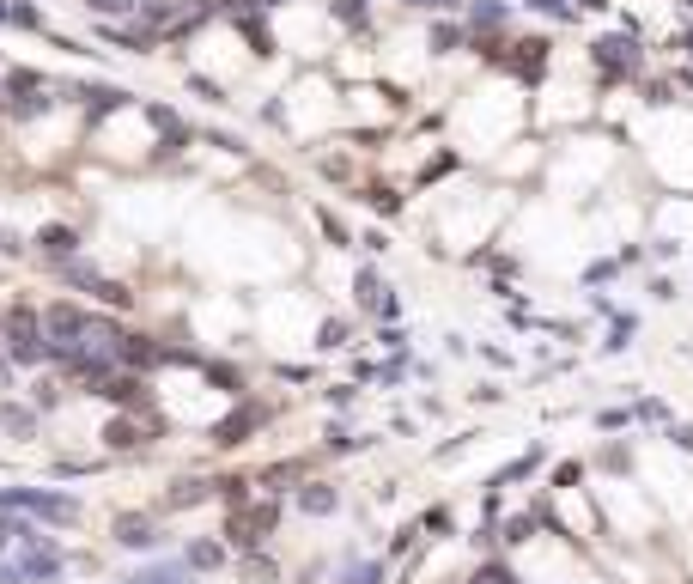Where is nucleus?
I'll use <instances>...</instances> for the list:
<instances>
[{"mask_svg":"<svg viewBox=\"0 0 693 584\" xmlns=\"http://www.w3.org/2000/svg\"><path fill=\"white\" fill-rule=\"evenodd\" d=\"M335 505H341V493H335L329 481H304V487H298V511H304V518H329Z\"/></svg>","mask_w":693,"mask_h":584,"instance_id":"4468645a","label":"nucleus"},{"mask_svg":"<svg viewBox=\"0 0 693 584\" xmlns=\"http://www.w3.org/2000/svg\"><path fill=\"white\" fill-rule=\"evenodd\" d=\"M37 250H43L49 262H73V256H80V232H73V226H43V232H37Z\"/></svg>","mask_w":693,"mask_h":584,"instance_id":"f8f14e48","label":"nucleus"},{"mask_svg":"<svg viewBox=\"0 0 693 584\" xmlns=\"http://www.w3.org/2000/svg\"><path fill=\"white\" fill-rule=\"evenodd\" d=\"M590 61H596L602 80H633V73L645 67V49H639L633 37H596V43H590Z\"/></svg>","mask_w":693,"mask_h":584,"instance_id":"20e7f679","label":"nucleus"},{"mask_svg":"<svg viewBox=\"0 0 693 584\" xmlns=\"http://www.w3.org/2000/svg\"><path fill=\"white\" fill-rule=\"evenodd\" d=\"M353 292H359V305H371V311H377V299H383V292H390V286H383V280H377V268H359V280H353Z\"/></svg>","mask_w":693,"mask_h":584,"instance_id":"4be33fe9","label":"nucleus"},{"mask_svg":"<svg viewBox=\"0 0 693 584\" xmlns=\"http://www.w3.org/2000/svg\"><path fill=\"white\" fill-rule=\"evenodd\" d=\"M92 396H104V402H116V408H140V414H152V396H146V378H140V372H110Z\"/></svg>","mask_w":693,"mask_h":584,"instance_id":"0eeeda50","label":"nucleus"},{"mask_svg":"<svg viewBox=\"0 0 693 584\" xmlns=\"http://www.w3.org/2000/svg\"><path fill=\"white\" fill-rule=\"evenodd\" d=\"M377 317H383V323L402 317V299H396V292H383V299H377Z\"/></svg>","mask_w":693,"mask_h":584,"instance_id":"c85d7f7f","label":"nucleus"},{"mask_svg":"<svg viewBox=\"0 0 693 584\" xmlns=\"http://www.w3.org/2000/svg\"><path fill=\"white\" fill-rule=\"evenodd\" d=\"M462 13H469V31H481V37H499V31L511 25V7H505V0H469Z\"/></svg>","mask_w":693,"mask_h":584,"instance_id":"9b49d317","label":"nucleus"},{"mask_svg":"<svg viewBox=\"0 0 693 584\" xmlns=\"http://www.w3.org/2000/svg\"><path fill=\"white\" fill-rule=\"evenodd\" d=\"M13 19V0H0V25H7Z\"/></svg>","mask_w":693,"mask_h":584,"instance_id":"4c0bfd02","label":"nucleus"},{"mask_svg":"<svg viewBox=\"0 0 693 584\" xmlns=\"http://www.w3.org/2000/svg\"><path fill=\"white\" fill-rule=\"evenodd\" d=\"M0 511H25V518H43V524H73L80 505L67 493H49V487H0Z\"/></svg>","mask_w":693,"mask_h":584,"instance_id":"f03ea898","label":"nucleus"},{"mask_svg":"<svg viewBox=\"0 0 693 584\" xmlns=\"http://www.w3.org/2000/svg\"><path fill=\"white\" fill-rule=\"evenodd\" d=\"M365 201H371V207H377V213H396V195H390V189H371V195H365Z\"/></svg>","mask_w":693,"mask_h":584,"instance_id":"473e14b6","label":"nucleus"},{"mask_svg":"<svg viewBox=\"0 0 693 584\" xmlns=\"http://www.w3.org/2000/svg\"><path fill=\"white\" fill-rule=\"evenodd\" d=\"M55 402H61V384H55V378H43V384H37V414H49Z\"/></svg>","mask_w":693,"mask_h":584,"instance_id":"bb28decb","label":"nucleus"},{"mask_svg":"<svg viewBox=\"0 0 693 584\" xmlns=\"http://www.w3.org/2000/svg\"><path fill=\"white\" fill-rule=\"evenodd\" d=\"M669 438H675V451H687V457H693V426H675Z\"/></svg>","mask_w":693,"mask_h":584,"instance_id":"f704fd0d","label":"nucleus"},{"mask_svg":"<svg viewBox=\"0 0 693 584\" xmlns=\"http://www.w3.org/2000/svg\"><path fill=\"white\" fill-rule=\"evenodd\" d=\"M0 584H25V578H19V566H13V560H0Z\"/></svg>","mask_w":693,"mask_h":584,"instance_id":"c9c22d12","label":"nucleus"},{"mask_svg":"<svg viewBox=\"0 0 693 584\" xmlns=\"http://www.w3.org/2000/svg\"><path fill=\"white\" fill-rule=\"evenodd\" d=\"M475 584H517V578H511V566H487V572H481Z\"/></svg>","mask_w":693,"mask_h":584,"instance_id":"2f4dec72","label":"nucleus"},{"mask_svg":"<svg viewBox=\"0 0 693 584\" xmlns=\"http://www.w3.org/2000/svg\"><path fill=\"white\" fill-rule=\"evenodd\" d=\"M341 341H347V323L329 317V323H323V347H341Z\"/></svg>","mask_w":693,"mask_h":584,"instance_id":"c756f323","label":"nucleus"},{"mask_svg":"<svg viewBox=\"0 0 693 584\" xmlns=\"http://www.w3.org/2000/svg\"><path fill=\"white\" fill-rule=\"evenodd\" d=\"M140 445H146V432H140L128 414H116V420L104 426V451H140Z\"/></svg>","mask_w":693,"mask_h":584,"instance_id":"dca6fc26","label":"nucleus"},{"mask_svg":"<svg viewBox=\"0 0 693 584\" xmlns=\"http://www.w3.org/2000/svg\"><path fill=\"white\" fill-rule=\"evenodd\" d=\"M0 347L19 365H43L49 359V335H43V311L31 305H7V323H0Z\"/></svg>","mask_w":693,"mask_h":584,"instance_id":"f257e3e1","label":"nucleus"},{"mask_svg":"<svg viewBox=\"0 0 693 584\" xmlns=\"http://www.w3.org/2000/svg\"><path fill=\"white\" fill-rule=\"evenodd\" d=\"M0 432L31 438V432H37V408H25V402H0Z\"/></svg>","mask_w":693,"mask_h":584,"instance_id":"6ab92c4d","label":"nucleus"},{"mask_svg":"<svg viewBox=\"0 0 693 584\" xmlns=\"http://www.w3.org/2000/svg\"><path fill=\"white\" fill-rule=\"evenodd\" d=\"M86 7L98 19H128V13H140V0H86Z\"/></svg>","mask_w":693,"mask_h":584,"instance_id":"393cba45","label":"nucleus"},{"mask_svg":"<svg viewBox=\"0 0 693 584\" xmlns=\"http://www.w3.org/2000/svg\"><path fill=\"white\" fill-rule=\"evenodd\" d=\"M505 542H529V518H511V524H505Z\"/></svg>","mask_w":693,"mask_h":584,"instance_id":"72a5a7b5","label":"nucleus"},{"mask_svg":"<svg viewBox=\"0 0 693 584\" xmlns=\"http://www.w3.org/2000/svg\"><path fill=\"white\" fill-rule=\"evenodd\" d=\"M219 560H225V548H219V542H195V548H189V566H195V572H213Z\"/></svg>","mask_w":693,"mask_h":584,"instance_id":"b1692460","label":"nucleus"},{"mask_svg":"<svg viewBox=\"0 0 693 584\" xmlns=\"http://www.w3.org/2000/svg\"><path fill=\"white\" fill-rule=\"evenodd\" d=\"M61 98H86L98 116H104V110H122V104H134V92H128V86H104V80H86V86H61Z\"/></svg>","mask_w":693,"mask_h":584,"instance_id":"9d476101","label":"nucleus"},{"mask_svg":"<svg viewBox=\"0 0 693 584\" xmlns=\"http://www.w3.org/2000/svg\"><path fill=\"white\" fill-rule=\"evenodd\" d=\"M256 426H262V408H256V402H238V408H231V414L213 426V445H225V451H231V445H244V438H250Z\"/></svg>","mask_w":693,"mask_h":584,"instance_id":"1a4fd4ad","label":"nucleus"},{"mask_svg":"<svg viewBox=\"0 0 693 584\" xmlns=\"http://www.w3.org/2000/svg\"><path fill=\"white\" fill-rule=\"evenodd\" d=\"M517 55H505V67L517 73V80H535V73H542V61H548V43L542 37H523V43H511Z\"/></svg>","mask_w":693,"mask_h":584,"instance_id":"ddd939ff","label":"nucleus"},{"mask_svg":"<svg viewBox=\"0 0 693 584\" xmlns=\"http://www.w3.org/2000/svg\"><path fill=\"white\" fill-rule=\"evenodd\" d=\"M633 414H639V420H669V408H663V402H633Z\"/></svg>","mask_w":693,"mask_h":584,"instance_id":"7c9ffc66","label":"nucleus"},{"mask_svg":"<svg viewBox=\"0 0 693 584\" xmlns=\"http://www.w3.org/2000/svg\"><path fill=\"white\" fill-rule=\"evenodd\" d=\"M274 578H280V566H274L268 554H250V560H244V584H274Z\"/></svg>","mask_w":693,"mask_h":584,"instance_id":"5701e85b","label":"nucleus"},{"mask_svg":"<svg viewBox=\"0 0 693 584\" xmlns=\"http://www.w3.org/2000/svg\"><path fill=\"white\" fill-rule=\"evenodd\" d=\"M274 524H280V505L274 499H262V505H231V542L238 548H256L262 536H274Z\"/></svg>","mask_w":693,"mask_h":584,"instance_id":"39448f33","label":"nucleus"},{"mask_svg":"<svg viewBox=\"0 0 693 584\" xmlns=\"http://www.w3.org/2000/svg\"><path fill=\"white\" fill-rule=\"evenodd\" d=\"M7 25H19V31H43V13L31 7V0H13V19Z\"/></svg>","mask_w":693,"mask_h":584,"instance_id":"a878e982","label":"nucleus"},{"mask_svg":"<svg viewBox=\"0 0 693 584\" xmlns=\"http://www.w3.org/2000/svg\"><path fill=\"white\" fill-rule=\"evenodd\" d=\"M207 493H219V481H201V475H189V481H177V487L165 493V511H189V505H201Z\"/></svg>","mask_w":693,"mask_h":584,"instance_id":"2eb2a0df","label":"nucleus"},{"mask_svg":"<svg viewBox=\"0 0 693 584\" xmlns=\"http://www.w3.org/2000/svg\"><path fill=\"white\" fill-rule=\"evenodd\" d=\"M529 7H535V13H548V19H560V25L572 19V7H566V0H529Z\"/></svg>","mask_w":693,"mask_h":584,"instance_id":"cd10ccee","label":"nucleus"},{"mask_svg":"<svg viewBox=\"0 0 693 584\" xmlns=\"http://www.w3.org/2000/svg\"><path fill=\"white\" fill-rule=\"evenodd\" d=\"M7 384H13V359H7V353H0V390H7Z\"/></svg>","mask_w":693,"mask_h":584,"instance_id":"e433bc0d","label":"nucleus"},{"mask_svg":"<svg viewBox=\"0 0 693 584\" xmlns=\"http://www.w3.org/2000/svg\"><path fill=\"white\" fill-rule=\"evenodd\" d=\"M189 560H159V566H146V572H134L128 584H189Z\"/></svg>","mask_w":693,"mask_h":584,"instance_id":"f3484780","label":"nucleus"},{"mask_svg":"<svg viewBox=\"0 0 693 584\" xmlns=\"http://www.w3.org/2000/svg\"><path fill=\"white\" fill-rule=\"evenodd\" d=\"M13 566H19V578H25V584H49V578H61V566H67V560H61V548H55V542H37V548H19V560H13Z\"/></svg>","mask_w":693,"mask_h":584,"instance_id":"6e6552de","label":"nucleus"},{"mask_svg":"<svg viewBox=\"0 0 693 584\" xmlns=\"http://www.w3.org/2000/svg\"><path fill=\"white\" fill-rule=\"evenodd\" d=\"M687 7H693V0H687Z\"/></svg>","mask_w":693,"mask_h":584,"instance_id":"58836bf2","label":"nucleus"},{"mask_svg":"<svg viewBox=\"0 0 693 584\" xmlns=\"http://www.w3.org/2000/svg\"><path fill=\"white\" fill-rule=\"evenodd\" d=\"M462 43H469V25H450V19L432 25V49H438V55H450V49H462Z\"/></svg>","mask_w":693,"mask_h":584,"instance_id":"412c9836","label":"nucleus"},{"mask_svg":"<svg viewBox=\"0 0 693 584\" xmlns=\"http://www.w3.org/2000/svg\"><path fill=\"white\" fill-rule=\"evenodd\" d=\"M116 548H159L165 542V524L159 518H146V511H122V518L110 524Z\"/></svg>","mask_w":693,"mask_h":584,"instance_id":"423d86ee","label":"nucleus"},{"mask_svg":"<svg viewBox=\"0 0 693 584\" xmlns=\"http://www.w3.org/2000/svg\"><path fill=\"white\" fill-rule=\"evenodd\" d=\"M377 578H383V560H347L335 572V584H377Z\"/></svg>","mask_w":693,"mask_h":584,"instance_id":"aec40b11","label":"nucleus"},{"mask_svg":"<svg viewBox=\"0 0 693 584\" xmlns=\"http://www.w3.org/2000/svg\"><path fill=\"white\" fill-rule=\"evenodd\" d=\"M49 110H55V98H49V86H43V73H31V67L7 73V116H13V122H37V116H49Z\"/></svg>","mask_w":693,"mask_h":584,"instance_id":"7ed1b4c3","label":"nucleus"},{"mask_svg":"<svg viewBox=\"0 0 693 584\" xmlns=\"http://www.w3.org/2000/svg\"><path fill=\"white\" fill-rule=\"evenodd\" d=\"M146 116H152V128H159V140H165V153H183V140H189V128L177 122V110H159V104H152Z\"/></svg>","mask_w":693,"mask_h":584,"instance_id":"a211bd4d","label":"nucleus"}]
</instances>
